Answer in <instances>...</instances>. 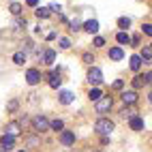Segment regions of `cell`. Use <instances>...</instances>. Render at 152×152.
Returning a JSON list of instances; mask_svg holds the SVG:
<instances>
[{
	"instance_id": "1",
	"label": "cell",
	"mask_w": 152,
	"mask_h": 152,
	"mask_svg": "<svg viewBox=\"0 0 152 152\" xmlns=\"http://www.w3.org/2000/svg\"><path fill=\"white\" fill-rule=\"evenodd\" d=\"M94 131L101 133V135H109L111 131H114V122H111L109 118H99L94 122Z\"/></svg>"
},
{
	"instance_id": "2",
	"label": "cell",
	"mask_w": 152,
	"mask_h": 152,
	"mask_svg": "<svg viewBox=\"0 0 152 152\" xmlns=\"http://www.w3.org/2000/svg\"><path fill=\"white\" fill-rule=\"evenodd\" d=\"M111 105H114L111 96H101V99L96 101L94 109H96V114H105V111H109V109H111Z\"/></svg>"
},
{
	"instance_id": "3",
	"label": "cell",
	"mask_w": 152,
	"mask_h": 152,
	"mask_svg": "<svg viewBox=\"0 0 152 152\" xmlns=\"http://www.w3.org/2000/svg\"><path fill=\"white\" fill-rule=\"evenodd\" d=\"M88 82L92 84V86H99L101 82H103V71H101L99 66H92L88 71Z\"/></svg>"
},
{
	"instance_id": "4",
	"label": "cell",
	"mask_w": 152,
	"mask_h": 152,
	"mask_svg": "<svg viewBox=\"0 0 152 152\" xmlns=\"http://www.w3.org/2000/svg\"><path fill=\"white\" fill-rule=\"evenodd\" d=\"M41 79H43V75H41V71H39V69H28L26 71V82L30 86H37Z\"/></svg>"
},
{
	"instance_id": "5",
	"label": "cell",
	"mask_w": 152,
	"mask_h": 152,
	"mask_svg": "<svg viewBox=\"0 0 152 152\" xmlns=\"http://www.w3.org/2000/svg\"><path fill=\"white\" fill-rule=\"evenodd\" d=\"M39 60H41L43 64H54L56 52H54V49H43V52H39Z\"/></svg>"
},
{
	"instance_id": "6",
	"label": "cell",
	"mask_w": 152,
	"mask_h": 152,
	"mask_svg": "<svg viewBox=\"0 0 152 152\" xmlns=\"http://www.w3.org/2000/svg\"><path fill=\"white\" fill-rule=\"evenodd\" d=\"M32 126H34V131L41 133V131H47V129H49V122H47L45 116H37V118L32 120Z\"/></svg>"
},
{
	"instance_id": "7",
	"label": "cell",
	"mask_w": 152,
	"mask_h": 152,
	"mask_svg": "<svg viewBox=\"0 0 152 152\" xmlns=\"http://www.w3.org/2000/svg\"><path fill=\"white\" fill-rule=\"evenodd\" d=\"M60 144L62 146H73L75 144V133L73 131H62V133H60Z\"/></svg>"
},
{
	"instance_id": "8",
	"label": "cell",
	"mask_w": 152,
	"mask_h": 152,
	"mask_svg": "<svg viewBox=\"0 0 152 152\" xmlns=\"http://www.w3.org/2000/svg\"><path fill=\"white\" fill-rule=\"evenodd\" d=\"M58 101H60L62 105H71V103L75 101V94L71 92V90H62V92L58 94Z\"/></svg>"
},
{
	"instance_id": "9",
	"label": "cell",
	"mask_w": 152,
	"mask_h": 152,
	"mask_svg": "<svg viewBox=\"0 0 152 152\" xmlns=\"http://www.w3.org/2000/svg\"><path fill=\"white\" fill-rule=\"evenodd\" d=\"M0 146H2V150L9 152V150L15 146V137H11V135H7V133H4L2 137H0Z\"/></svg>"
},
{
	"instance_id": "10",
	"label": "cell",
	"mask_w": 152,
	"mask_h": 152,
	"mask_svg": "<svg viewBox=\"0 0 152 152\" xmlns=\"http://www.w3.org/2000/svg\"><path fill=\"white\" fill-rule=\"evenodd\" d=\"M120 96H122V101H124L126 105H133L135 101H137V92H135V90H124Z\"/></svg>"
},
{
	"instance_id": "11",
	"label": "cell",
	"mask_w": 152,
	"mask_h": 152,
	"mask_svg": "<svg viewBox=\"0 0 152 152\" xmlns=\"http://www.w3.org/2000/svg\"><path fill=\"white\" fill-rule=\"evenodd\" d=\"M129 126L133 129V131H144L146 122H144V118H139V116H135V118H131V120H129Z\"/></svg>"
},
{
	"instance_id": "12",
	"label": "cell",
	"mask_w": 152,
	"mask_h": 152,
	"mask_svg": "<svg viewBox=\"0 0 152 152\" xmlns=\"http://www.w3.org/2000/svg\"><path fill=\"white\" fill-rule=\"evenodd\" d=\"M107 56H109L111 60H122V58H124V52H122V47H109Z\"/></svg>"
},
{
	"instance_id": "13",
	"label": "cell",
	"mask_w": 152,
	"mask_h": 152,
	"mask_svg": "<svg viewBox=\"0 0 152 152\" xmlns=\"http://www.w3.org/2000/svg\"><path fill=\"white\" fill-rule=\"evenodd\" d=\"M84 30L90 32V34H96L99 32V22H96V19H88V22L84 24Z\"/></svg>"
},
{
	"instance_id": "14",
	"label": "cell",
	"mask_w": 152,
	"mask_h": 152,
	"mask_svg": "<svg viewBox=\"0 0 152 152\" xmlns=\"http://www.w3.org/2000/svg\"><path fill=\"white\" fill-rule=\"evenodd\" d=\"M19 131H22V124H19V122H9L7 124V135L15 137V135H19Z\"/></svg>"
},
{
	"instance_id": "15",
	"label": "cell",
	"mask_w": 152,
	"mask_h": 152,
	"mask_svg": "<svg viewBox=\"0 0 152 152\" xmlns=\"http://www.w3.org/2000/svg\"><path fill=\"white\" fill-rule=\"evenodd\" d=\"M137 56L141 58V62H146V64H152V49L144 47V49H141V54H137Z\"/></svg>"
},
{
	"instance_id": "16",
	"label": "cell",
	"mask_w": 152,
	"mask_h": 152,
	"mask_svg": "<svg viewBox=\"0 0 152 152\" xmlns=\"http://www.w3.org/2000/svg\"><path fill=\"white\" fill-rule=\"evenodd\" d=\"M116 41H118L120 45H129V43H131V34H129V32H122V30H120V32L116 34Z\"/></svg>"
},
{
	"instance_id": "17",
	"label": "cell",
	"mask_w": 152,
	"mask_h": 152,
	"mask_svg": "<svg viewBox=\"0 0 152 152\" xmlns=\"http://www.w3.org/2000/svg\"><path fill=\"white\" fill-rule=\"evenodd\" d=\"M49 88H60V77H58V73L56 71H52V73H49Z\"/></svg>"
},
{
	"instance_id": "18",
	"label": "cell",
	"mask_w": 152,
	"mask_h": 152,
	"mask_svg": "<svg viewBox=\"0 0 152 152\" xmlns=\"http://www.w3.org/2000/svg\"><path fill=\"white\" fill-rule=\"evenodd\" d=\"M101 96H103V92H101L99 88H90V90H88V99H90V101H94V103H96Z\"/></svg>"
},
{
	"instance_id": "19",
	"label": "cell",
	"mask_w": 152,
	"mask_h": 152,
	"mask_svg": "<svg viewBox=\"0 0 152 152\" xmlns=\"http://www.w3.org/2000/svg\"><path fill=\"white\" fill-rule=\"evenodd\" d=\"M139 69H141V58L135 54V56H131V71H135V73H137Z\"/></svg>"
},
{
	"instance_id": "20",
	"label": "cell",
	"mask_w": 152,
	"mask_h": 152,
	"mask_svg": "<svg viewBox=\"0 0 152 152\" xmlns=\"http://www.w3.org/2000/svg\"><path fill=\"white\" fill-rule=\"evenodd\" d=\"M34 15H37L39 19H47V17H49V9H47V7H37Z\"/></svg>"
},
{
	"instance_id": "21",
	"label": "cell",
	"mask_w": 152,
	"mask_h": 152,
	"mask_svg": "<svg viewBox=\"0 0 152 152\" xmlns=\"http://www.w3.org/2000/svg\"><path fill=\"white\" fill-rule=\"evenodd\" d=\"M144 84H146V75H135V77H133V88H135V90H139Z\"/></svg>"
},
{
	"instance_id": "22",
	"label": "cell",
	"mask_w": 152,
	"mask_h": 152,
	"mask_svg": "<svg viewBox=\"0 0 152 152\" xmlns=\"http://www.w3.org/2000/svg\"><path fill=\"white\" fill-rule=\"evenodd\" d=\"M13 62H15L17 66H22V64L26 62V54H24V52H17V54H13Z\"/></svg>"
},
{
	"instance_id": "23",
	"label": "cell",
	"mask_w": 152,
	"mask_h": 152,
	"mask_svg": "<svg viewBox=\"0 0 152 152\" xmlns=\"http://www.w3.org/2000/svg\"><path fill=\"white\" fill-rule=\"evenodd\" d=\"M129 26H131V17H120L118 19V28H122V32H126Z\"/></svg>"
},
{
	"instance_id": "24",
	"label": "cell",
	"mask_w": 152,
	"mask_h": 152,
	"mask_svg": "<svg viewBox=\"0 0 152 152\" xmlns=\"http://www.w3.org/2000/svg\"><path fill=\"white\" fill-rule=\"evenodd\" d=\"M49 126H52L54 131H64V122H62V120H52Z\"/></svg>"
},
{
	"instance_id": "25",
	"label": "cell",
	"mask_w": 152,
	"mask_h": 152,
	"mask_svg": "<svg viewBox=\"0 0 152 152\" xmlns=\"http://www.w3.org/2000/svg\"><path fill=\"white\" fill-rule=\"evenodd\" d=\"M9 9H11V13L13 15H22V4H19V2H11V7H9Z\"/></svg>"
},
{
	"instance_id": "26",
	"label": "cell",
	"mask_w": 152,
	"mask_h": 152,
	"mask_svg": "<svg viewBox=\"0 0 152 152\" xmlns=\"http://www.w3.org/2000/svg\"><path fill=\"white\" fill-rule=\"evenodd\" d=\"M58 43H60V49H69V47H71V41H69L66 37H60Z\"/></svg>"
},
{
	"instance_id": "27",
	"label": "cell",
	"mask_w": 152,
	"mask_h": 152,
	"mask_svg": "<svg viewBox=\"0 0 152 152\" xmlns=\"http://www.w3.org/2000/svg\"><path fill=\"white\" fill-rule=\"evenodd\" d=\"M71 30H73V32H79V30H82V22H79V19H73V22H71Z\"/></svg>"
},
{
	"instance_id": "28",
	"label": "cell",
	"mask_w": 152,
	"mask_h": 152,
	"mask_svg": "<svg viewBox=\"0 0 152 152\" xmlns=\"http://www.w3.org/2000/svg\"><path fill=\"white\" fill-rule=\"evenodd\" d=\"M135 114H137L135 109H122V118H129L131 120V118H135Z\"/></svg>"
},
{
	"instance_id": "29",
	"label": "cell",
	"mask_w": 152,
	"mask_h": 152,
	"mask_svg": "<svg viewBox=\"0 0 152 152\" xmlns=\"http://www.w3.org/2000/svg\"><path fill=\"white\" fill-rule=\"evenodd\" d=\"M82 60H84V62H86V64H92V62H94V56H92V54H90V52H86V54L82 56Z\"/></svg>"
},
{
	"instance_id": "30",
	"label": "cell",
	"mask_w": 152,
	"mask_h": 152,
	"mask_svg": "<svg viewBox=\"0 0 152 152\" xmlns=\"http://www.w3.org/2000/svg\"><path fill=\"white\" fill-rule=\"evenodd\" d=\"M92 45H94V47H103V45H105V39H103V37H94Z\"/></svg>"
},
{
	"instance_id": "31",
	"label": "cell",
	"mask_w": 152,
	"mask_h": 152,
	"mask_svg": "<svg viewBox=\"0 0 152 152\" xmlns=\"http://www.w3.org/2000/svg\"><path fill=\"white\" fill-rule=\"evenodd\" d=\"M141 32L148 34V37H152V24H144V26H141Z\"/></svg>"
},
{
	"instance_id": "32",
	"label": "cell",
	"mask_w": 152,
	"mask_h": 152,
	"mask_svg": "<svg viewBox=\"0 0 152 152\" xmlns=\"http://www.w3.org/2000/svg\"><path fill=\"white\" fill-rule=\"evenodd\" d=\"M131 43H133V47H139V43H141V39H139V34H135V37H131Z\"/></svg>"
},
{
	"instance_id": "33",
	"label": "cell",
	"mask_w": 152,
	"mask_h": 152,
	"mask_svg": "<svg viewBox=\"0 0 152 152\" xmlns=\"http://www.w3.org/2000/svg\"><path fill=\"white\" fill-rule=\"evenodd\" d=\"M17 107H19V103H17V101H11V103L7 105V109H9V111H15Z\"/></svg>"
},
{
	"instance_id": "34",
	"label": "cell",
	"mask_w": 152,
	"mask_h": 152,
	"mask_svg": "<svg viewBox=\"0 0 152 152\" xmlns=\"http://www.w3.org/2000/svg\"><path fill=\"white\" fill-rule=\"evenodd\" d=\"M26 141H28V146H39V139L37 137H28Z\"/></svg>"
},
{
	"instance_id": "35",
	"label": "cell",
	"mask_w": 152,
	"mask_h": 152,
	"mask_svg": "<svg viewBox=\"0 0 152 152\" xmlns=\"http://www.w3.org/2000/svg\"><path fill=\"white\" fill-rule=\"evenodd\" d=\"M122 86H124V82H122V79H118V82H114V90H120Z\"/></svg>"
},
{
	"instance_id": "36",
	"label": "cell",
	"mask_w": 152,
	"mask_h": 152,
	"mask_svg": "<svg viewBox=\"0 0 152 152\" xmlns=\"http://www.w3.org/2000/svg\"><path fill=\"white\" fill-rule=\"evenodd\" d=\"M15 26H17V28H26V19H17Z\"/></svg>"
},
{
	"instance_id": "37",
	"label": "cell",
	"mask_w": 152,
	"mask_h": 152,
	"mask_svg": "<svg viewBox=\"0 0 152 152\" xmlns=\"http://www.w3.org/2000/svg\"><path fill=\"white\" fill-rule=\"evenodd\" d=\"M49 11H56V13H60V4H56V2H54L52 7H49Z\"/></svg>"
},
{
	"instance_id": "38",
	"label": "cell",
	"mask_w": 152,
	"mask_h": 152,
	"mask_svg": "<svg viewBox=\"0 0 152 152\" xmlns=\"http://www.w3.org/2000/svg\"><path fill=\"white\" fill-rule=\"evenodd\" d=\"M26 4H28V7H37L39 0H26Z\"/></svg>"
},
{
	"instance_id": "39",
	"label": "cell",
	"mask_w": 152,
	"mask_h": 152,
	"mask_svg": "<svg viewBox=\"0 0 152 152\" xmlns=\"http://www.w3.org/2000/svg\"><path fill=\"white\" fill-rule=\"evenodd\" d=\"M146 82H148V84H152V71H150V73L146 75Z\"/></svg>"
},
{
	"instance_id": "40",
	"label": "cell",
	"mask_w": 152,
	"mask_h": 152,
	"mask_svg": "<svg viewBox=\"0 0 152 152\" xmlns=\"http://www.w3.org/2000/svg\"><path fill=\"white\" fill-rule=\"evenodd\" d=\"M148 101H150V103H152V92H150V96H148Z\"/></svg>"
},
{
	"instance_id": "41",
	"label": "cell",
	"mask_w": 152,
	"mask_h": 152,
	"mask_svg": "<svg viewBox=\"0 0 152 152\" xmlns=\"http://www.w3.org/2000/svg\"><path fill=\"white\" fill-rule=\"evenodd\" d=\"M0 152H7V150H2V148H0Z\"/></svg>"
},
{
	"instance_id": "42",
	"label": "cell",
	"mask_w": 152,
	"mask_h": 152,
	"mask_svg": "<svg viewBox=\"0 0 152 152\" xmlns=\"http://www.w3.org/2000/svg\"><path fill=\"white\" fill-rule=\"evenodd\" d=\"M19 152H24V150H19Z\"/></svg>"
},
{
	"instance_id": "43",
	"label": "cell",
	"mask_w": 152,
	"mask_h": 152,
	"mask_svg": "<svg viewBox=\"0 0 152 152\" xmlns=\"http://www.w3.org/2000/svg\"><path fill=\"white\" fill-rule=\"evenodd\" d=\"M150 49H152V47H150Z\"/></svg>"
}]
</instances>
